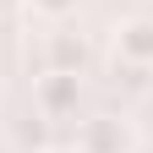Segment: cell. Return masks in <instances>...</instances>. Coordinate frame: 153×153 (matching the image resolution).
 <instances>
[{"label":"cell","mask_w":153,"mask_h":153,"mask_svg":"<svg viewBox=\"0 0 153 153\" xmlns=\"http://www.w3.org/2000/svg\"><path fill=\"white\" fill-rule=\"evenodd\" d=\"M88 44L76 33H49V71H82Z\"/></svg>","instance_id":"obj_4"},{"label":"cell","mask_w":153,"mask_h":153,"mask_svg":"<svg viewBox=\"0 0 153 153\" xmlns=\"http://www.w3.org/2000/svg\"><path fill=\"white\" fill-rule=\"evenodd\" d=\"M76 153H131V126L115 120V115H99V120H82V137H76Z\"/></svg>","instance_id":"obj_1"},{"label":"cell","mask_w":153,"mask_h":153,"mask_svg":"<svg viewBox=\"0 0 153 153\" xmlns=\"http://www.w3.org/2000/svg\"><path fill=\"white\" fill-rule=\"evenodd\" d=\"M115 44H120V55H126L131 66H153V22H148V16L126 22L120 33H115Z\"/></svg>","instance_id":"obj_3"},{"label":"cell","mask_w":153,"mask_h":153,"mask_svg":"<svg viewBox=\"0 0 153 153\" xmlns=\"http://www.w3.org/2000/svg\"><path fill=\"white\" fill-rule=\"evenodd\" d=\"M33 11H44V16H71L76 0H33Z\"/></svg>","instance_id":"obj_5"},{"label":"cell","mask_w":153,"mask_h":153,"mask_svg":"<svg viewBox=\"0 0 153 153\" xmlns=\"http://www.w3.org/2000/svg\"><path fill=\"white\" fill-rule=\"evenodd\" d=\"M55 153H76V148H55Z\"/></svg>","instance_id":"obj_6"},{"label":"cell","mask_w":153,"mask_h":153,"mask_svg":"<svg viewBox=\"0 0 153 153\" xmlns=\"http://www.w3.org/2000/svg\"><path fill=\"white\" fill-rule=\"evenodd\" d=\"M76 104V71H49L38 82V109L44 115H66Z\"/></svg>","instance_id":"obj_2"}]
</instances>
